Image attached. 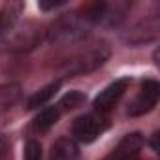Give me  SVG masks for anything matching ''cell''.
I'll return each instance as SVG.
<instances>
[{
  "label": "cell",
  "mask_w": 160,
  "mask_h": 160,
  "mask_svg": "<svg viewBox=\"0 0 160 160\" xmlns=\"http://www.w3.org/2000/svg\"><path fill=\"white\" fill-rule=\"evenodd\" d=\"M102 126H100V121L94 117V115H85V117H79L75 119L73 126H72V134L77 141L81 143H91L98 138Z\"/></svg>",
  "instance_id": "52a82bcc"
},
{
  "label": "cell",
  "mask_w": 160,
  "mask_h": 160,
  "mask_svg": "<svg viewBox=\"0 0 160 160\" xmlns=\"http://www.w3.org/2000/svg\"><path fill=\"white\" fill-rule=\"evenodd\" d=\"M60 89V81H53V83H49V85H45L43 89H40L36 94H32L30 98H28V104H27V108L28 109H38L40 106H45L55 94H57V91Z\"/></svg>",
  "instance_id": "7c38bea8"
},
{
  "label": "cell",
  "mask_w": 160,
  "mask_h": 160,
  "mask_svg": "<svg viewBox=\"0 0 160 160\" xmlns=\"http://www.w3.org/2000/svg\"><path fill=\"white\" fill-rule=\"evenodd\" d=\"M23 160H42V145H40V141H36V139L27 141Z\"/></svg>",
  "instance_id": "9a60e30c"
},
{
  "label": "cell",
  "mask_w": 160,
  "mask_h": 160,
  "mask_svg": "<svg viewBox=\"0 0 160 160\" xmlns=\"http://www.w3.org/2000/svg\"><path fill=\"white\" fill-rule=\"evenodd\" d=\"M77 145L68 138L57 139L51 147V160H77Z\"/></svg>",
  "instance_id": "30bf717a"
},
{
  "label": "cell",
  "mask_w": 160,
  "mask_h": 160,
  "mask_svg": "<svg viewBox=\"0 0 160 160\" xmlns=\"http://www.w3.org/2000/svg\"><path fill=\"white\" fill-rule=\"evenodd\" d=\"M91 23L85 19V15L79 13H66L58 17L49 30V40L51 42H73L83 38L89 32Z\"/></svg>",
  "instance_id": "7a4b0ae2"
},
{
  "label": "cell",
  "mask_w": 160,
  "mask_h": 160,
  "mask_svg": "<svg viewBox=\"0 0 160 160\" xmlns=\"http://www.w3.org/2000/svg\"><path fill=\"white\" fill-rule=\"evenodd\" d=\"M158 96H160V85L154 81V79H147V81H143L136 100L128 108V115L136 117V115H143V113L151 111L156 106Z\"/></svg>",
  "instance_id": "277c9868"
},
{
  "label": "cell",
  "mask_w": 160,
  "mask_h": 160,
  "mask_svg": "<svg viewBox=\"0 0 160 160\" xmlns=\"http://www.w3.org/2000/svg\"><path fill=\"white\" fill-rule=\"evenodd\" d=\"M132 160H136V158H132Z\"/></svg>",
  "instance_id": "ac0fdd59"
},
{
  "label": "cell",
  "mask_w": 160,
  "mask_h": 160,
  "mask_svg": "<svg viewBox=\"0 0 160 160\" xmlns=\"http://www.w3.org/2000/svg\"><path fill=\"white\" fill-rule=\"evenodd\" d=\"M19 98H21V87L17 83L0 85V113L13 108L19 102Z\"/></svg>",
  "instance_id": "8fae6325"
},
{
  "label": "cell",
  "mask_w": 160,
  "mask_h": 160,
  "mask_svg": "<svg viewBox=\"0 0 160 160\" xmlns=\"http://www.w3.org/2000/svg\"><path fill=\"white\" fill-rule=\"evenodd\" d=\"M42 40V28L36 23H27L21 28H13L2 42L8 45L10 51H30Z\"/></svg>",
  "instance_id": "3957f363"
},
{
  "label": "cell",
  "mask_w": 160,
  "mask_h": 160,
  "mask_svg": "<svg viewBox=\"0 0 160 160\" xmlns=\"http://www.w3.org/2000/svg\"><path fill=\"white\" fill-rule=\"evenodd\" d=\"M8 149H10V145H8V139H6L4 136H0V158L8 154Z\"/></svg>",
  "instance_id": "e0dca14e"
},
{
  "label": "cell",
  "mask_w": 160,
  "mask_h": 160,
  "mask_svg": "<svg viewBox=\"0 0 160 160\" xmlns=\"http://www.w3.org/2000/svg\"><path fill=\"white\" fill-rule=\"evenodd\" d=\"M64 4V0H51V2H45V0H42L40 2V8L42 10H55V8H58V6H62Z\"/></svg>",
  "instance_id": "2e32d148"
},
{
  "label": "cell",
  "mask_w": 160,
  "mask_h": 160,
  "mask_svg": "<svg viewBox=\"0 0 160 160\" xmlns=\"http://www.w3.org/2000/svg\"><path fill=\"white\" fill-rule=\"evenodd\" d=\"M108 58H109V47H108V43L98 42V43H92L91 47H87L83 51H79L72 58H68L62 64L60 70H62L64 75H70V77L72 75H83V73L98 70Z\"/></svg>",
  "instance_id": "6da1fadb"
},
{
  "label": "cell",
  "mask_w": 160,
  "mask_h": 160,
  "mask_svg": "<svg viewBox=\"0 0 160 160\" xmlns=\"http://www.w3.org/2000/svg\"><path fill=\"white\" fill-rule=\"evenodd\" d=\"M128 83H130V79H128V77H122V79L113 81L111 85H108V87L96 96V100H94V109H96L100 115L109 113V111L117 106V102L122 98L124 91L128 89Z\"/></svg>",
  "instance_id": "5b68a950"
},
{
  "label": "cell",
  "mask_w": 160,
  "mask_h": 160,
  "mask_svg": "<svg viewBox=\"0 0 160 160\" xmlns=\"http://www.w3.org/2000/svg\"><path fill=\"white\" fill-rule=\"evenodd\" d=\"M58 115H60V109H58V108H45V109H42V111L36 115V119H34L32 124H34L36 130L43 132V130L51 128V126L58 121Z\"/></svg>",
  "instance_id": "4fadbf2b"
},
{
  "label": "cell",
  "mask_w": 160,
  "mask_h": 160,
  "mask_svg": "<svg viewBox=\"0 0 160 160\" xmlns=\"http://www.w3.org/2000/svg\"><path fill=\"white\" fill-rule=\"evenodd\" d=\"M21 10H23L21 2H8L0 10V42L15 28L19 15H21Z\"/></svg>",
  "instance_id": "ba28073f"
},
{
  "label": "cell",
  "mask_w": 160,
  "mask_h": 160,
  "mask_svg": "<svg viewBox=\"0 0 160 160\" xmlns=\"http://www.w3.org/2000/svg\"><path fill=\"white\" fill-rule=\"evenodd\" d=\"M141 147H143V136L141 134H138V132L126 134L119 141V145L115 147V151L106 160H132L141 151Z\"/></svg>",
  "instance_id": "8992f818"
},
{
  "label": "cell",
  "mask_w": 160,
  "mask_h": 160,
  "mask_svg": "<svg viewBox=\"0 0 160 160\" xmlns=\"http://www.w3.org/2000/svg\"><path fill=\"white\" fill-rule=\"evenodd\" d=\"M83 104H85V94L77 92V91L68 92V94L60 100V108H62V109H75V108L83 106Z\"/></svg>",
  "instance_id": "5bb4252c"
},
{
  "label": "cell",
  "mask_w": 160,
  "mask_h": 160,
  "mask_svg": "<svg viewBox=\"0 0 160 160\" xmlns=\"http://www.w3.org/2000/svg\"><path fill=\"white\" fill-rule=\"evenodd\" d=\"M158 36V19L151 17L147 21H141L139 25H136L130 34H128V42L130 43H143V42H151Z\"/></svg>",
  "instance_id": "9c48e42d"
}]
</instances>
